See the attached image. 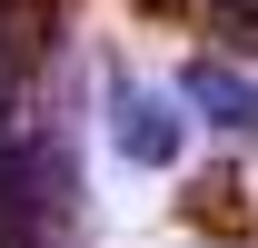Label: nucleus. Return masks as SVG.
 <instances>
[{
  "instance_id": "1",
  "label": "nucleus",
  "mask_w": 258,
  "mask_h": 248,
  "mask_svg": "<svg viewBox=\"0 0 258 248\" xmlns=\"http://www.w3.org/2000/svg\"><path fill=\"white\" fill-rule=\"evenodd\" d=\"M80 209L70 149L50 129H0V248H50Z\"/></svg>"
},
{
  "instance_id": "2",
  "label": "nucleus",
  "mask_w": 258,
  "mask_h": 248,
  "mask_svg": "<svg viewBox=\"0 0 258 248\" xmlns=\"http://www.w3.org/2000/svg\"><path fill=\"white\" fill-rule=\"evenodd\" d=\"M109 139H119L129 169H169V159H179V119H169V99L139 90V80H109Z\"/></svg>"
},
{
  "instance_id": "3",
  "label": "nucleus",
  "mask_w": 258,
  "mask_h": 248,
  "mask_svg": "<svg viewBox=\"0 0 258 248\" xmlns=\"http://www.w3.org/2000/svg\"><path fill=\"white\" fill-rule=\"evenodd\" d=\"M179 99H189L199 119H219V129H258V80L228 70V60H189L179 70Z\"/></svg>"
},
{
  "instance_id": "4",
  "label": "nucleus",
  "mask_w": 258,
  "mask_h": 248,
  "mask_svg": "<svg viewBox=\"0 0 258 248\" xmlns=\"http://www.w3.org/2000/svg\"><path fill=\"white\" fill-rule=\"evenodd\" d=\"M209 30L238 40V50H258V0H209Z\"/></svg>"
}]
</instances>
